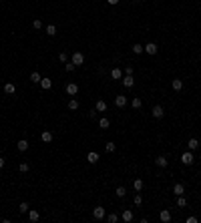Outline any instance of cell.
Returning <instances> with one entry per match:
<instances>
[{
	"label": "cell",
	"instance_id": "obj_39",
	"mask_svg": "<svg viewBox=\"0 0 201 223\" xmlns=\"http://www.w3.org/2000/svg\"><path fill=\"white\" fill-rule=\"evenodd\" d=\"M58 60H60V63H67V60H68L67 52H60V54H58Z\"/></svg>",
	"mask_w": 201,
	"mask_h": 223
},
{
	"label": "cell",
	"instance_id": "obj_16",
	"mask_svg": "<svg viewBox=\"0 0 201 223\" xmlns=\"http://www.w3.org/2000/svg\"><path fill=\"white\" fill-rule=\"evenodd\" d=\"M173 193H175V195H183V193H185V187H183L181 183H175V185H173Z\"/></svg>",
	"mask_w": 201,
	"mask_h": 223
},
{
	"label": "cell",
	"instance_id": "obj_35",
	"mask_svg": "<svg viewBox=\"0 0 201 223\" xmlns=\"http://www.w3.org/2000/svg\"><path fill=\"white\" fill-rule=\"evenodd\" d=\"M133 201H135V205H137V207H139V205L143 203V197H141V193H139V191H137V195H135V199H133Z\"/></svg>",
	"mask_w": 201,
	"mask_h": 223
},
{
	"label": "cell",
	"instance_id": "obj_2",
	"mask_svg": "<svg viewBox=\"0 0 201 223\" xmlns=\"http://www.w3.org/2000/svg\"><path fill=\"white\" fill-rule=\"evenodd\" d=\"M71 63L75 64V67H81V64L85 63V54H82V52H79V50H77V52L72 54V60H71Z\"/></svg>",
	"mask_w": 201,
	"mask_h": 223
},
{
	"label": "cell",
	"instance_id": "obj_11",
	"mask_svg": "<svg viewBox=\"0 0 201 223\" xmlns=\"http://www.w3.org/2000/svg\"><path fill=\"white\" fill-rule=\"evenodd\" d=\"M121 219H123L125 223H131V221H133V211H131V209H125L123 215H121Z\"/></svg>",
	"mask_w": 201,
	"mask_h": 223
},
{
	"label": "cell",
	"instance_id": "obj_18",
	"mask_svg": "<svg viewBox=\"0 0 201 223\" xmlns=\"http://www.w3.org/2000/svg\"><path fill=\"white\" fill-rule=\"evenodd\" d=\"M95 109H97L99 113H105V111H107V103H105V101H97Z\"/></svg>",
	"mask_w": 201,
	"mask_h": 223
},
{
	"label": "cell",
	"instance_id": "obj_6",
	"mask_svg": "<svg viewBox=\"0 0 201 223\" xmlns=\"http://www.w3.org/2000/svg\"><path fill=\"white\" fill-rule=\"evenodd\" d=\"M155 165H157V167H161V169H165V167L169 165V161H167V157H165V155H159L157 159H155Z\"/></svg>",
	"mask_w": 201,
	"mask_h": 223
},
{
	"label": "cell",
	"instance_id": "obj_26",
	"mask_svg": "<svg viewBox=\"0 0 201 223\" xmlns=\"http://www.w3.org/2000/svg\"><path fill=\"white\" fill-rule=\"evenodd\" d=\"M44 30H46V34H48V36H54V34H57V26H54V24H48Z\"/></svg>",
	"mask_w": 201,
	"mask_h": 223
},
{
	"label": "cell",
	"instance_id": "obj_38",
	"mask_svg": "<svg viewBox=\"0 0 201 223\" xmlns=\"http://www.w3.org/2000/svg\"><path fill=\"white\" fill-rule=\"evenodd\" d=\"M32 28H36V30H40V28H42V22H40V20H38V18H36V20H32Z\"/></svg>",
	"mask_w": 201,
	"mask_h": 223
},
{
	"label": "cell",
	"instance_id": "obj_37",
	"mask_svg": "<svg viewBox=\"0 0 201 223\" xmlns=\"http://www.w3.org/2000/svg\"><path fill=\"white\" fill-rule=\"evenodd\" d=\"M133 52L135 54H141V52H145V50H143V46H141V44H133Z\"/></svg>",
	"mask_w": 201,
	"mask_h": 223
},
{
	"label": "cell",
	"instance_id": "obj_15",
	"mask_svg": "<svg viewBox=\"0 0 201 223\" xmlns=\"http://www.w3.org/2000/svg\"><path fill=\"white\" fill-rule=\"evenodd\" d=\"M28 219H30V221H38V219H40V213L36 211V209H28Z\"/></svg>",
	"mask_w": 201,
	"mask_h": 223
},
{
	"label": "cell",
	"instance_id": "obj_14",
	"mask_svg": "<svg viewBox=\"0 0 201 223\" xmlns=\"http://www.w3.org/2000/svg\"><path fill=\"white\" fill-rule=\"evenodd\" d=\"M171 87H173V91H181V88H183V81H181V78H173V83H171Z\"/></svg>",
	"mask_w": 201,
	"mask_h": 223
},
{
	"label": "cell",
	"instance_id": "obj_29",
	"mask_svg": "<svg viewBox=\"0 0 201 223\" xmlns=\"http://www.w3.org/2000/svg\"><path fill=\"white\" fill-rule=\"evenodd\" d=\"M107 221H109V223H117V221H119V215H117V213H109V215H107Z\"/></svg>",
	"mask_w": 201,
	"mask_h": 223
},
{
	"label": "cell",
	"instance_id": "obj_22",
	"mask_svg": "<svg viewBox=\"0 0 201 223\" xmlns=\"http://www.w3.org/2000/svg\"><path fill=\"white\" fill-rule=\"evenodd\" d=\"M40 87H42L44 91H48V88L53 87V81H50V78H42V81H40Z\"/></svg>",
	"mask_w": 201,
	"mask_h": 223
},
{
	"label": "cell",
	"instance_id": "obj_46",
	"mask_svg": "<svg viewBox=\"0 0 201 223\" xmlns=\"http://www.w3.org/2000/svg\"><path fill=\"white\" fill-rule=\"evenodd\" d=\"M199 167H201V163H199Z\"/></svg>",
	"mask_w": 201,
	"mask_h": 223
},
{
	"label": "cell",
	"instance_id": "obj_30",
	"mask_svg": "<svg viewBox=\"0 0 201 223\" xmlns=\"http://www.w3.org/2000/svg\"><path fill=\"white\" fill-rule=\"evenodd\" d=\"M28 169H30L28 163H20V165H18V171H20V173H28Z\"/></svg>",
	"mask_w": 201,
	"mask_h": 223
},
{
	"label": "cell",
	"instance_id": "obj_10",
	"mask_svg": "<svg viewBox=\"0 0 201 223\" xmlns=\"http://www.w3.org/2000/svg\"><path fill=\"white\" fill-rule=\"evenodd\" d=\"M187 149H189V151H197V149H199V141H197L195 137L189 139V141H187Z\"/></svg>",
	"mask_w": 201,
	"mask_h": 223
},
{
	"label": "cell",
	"instance_id": "obj_23",
	"mask_svg": "<svg viewBox=\"0 0 201 223\" xmlns=\"http://www.w3.org/2000/svg\"><path fill=\"white\" fill-rule=\"evenodd\" d=\"M40 139H42L44 143H50V141H53V133H50V131H44L42 135H40Z\"/></svg>",
	"mask_w": 201,
	"mask_h": 223
},
{
	"label": "cell",
	"instance_id": "obj_17",
	"mask_svg": "<svg viewBox=\"0 0 201 223\" xmlns=\"http://www.w3.org/2000/svg\"><path fill=\"white\" fill-rule=\"evenodd\" d=\"M109 127H111V121L105 119V117H100L99 119V129H109Z\"/></svg>",
	"mask_w": 201,
	"mask_h": 223
},
{
	"label": "cell",
	"instance_id": "obj_41",
	"mask_svg": "<svg viewBox=\"0 0 201 223\" xmlns=\"http://www.w3.org/2000/svg\"><path fill=\"white\" fill-rule=\"evenodd\" d=\"M97 113H99V111H97V109H93V111L89 113V117H91V119H95V117H97Z\"/></svg>",
	"mask_w": 201,
	"mask_h": 223
},
{
	"label": "cell",
	"instance_id": "obj_40",
	"mask_svg": "<svg viewBox=\"0 0 201 223\" xmlns=\"http://www.w3.org/2000/svg\"><path fill=\"white\" fill-rule=\"evenodd\" d=\"M125 74H133V67H125Z\"/></svg>",
	"mask_w": 201,
	"mask_h": 223
},
{
	"label": "cell",
	"instance_id": "obj_44",
	"mask_svg": "<svg viewBox=\"0 0 201 223\" xmlns=\"http://www.w3.org/2000/svg\"><path fill=\"white\" fill-rule=\"evenodd\" d=\"M2 167H4V159H2V157H0V169H2Z\"/></svg>",
	"mask_w": 201,
	"mask_h": 223
},
{
	"label": "cell",
	"instance_id": "obj_42",
	"mask_svg": "<svg viewBox=\"0 0 201 223\" xmlns=\"http://www.w3.org/2000/svg\"><path fill=\"white\" fill-rule=\"evenodd\" d=\"M197 221V217H193V215H191V217H187V223H195Z\"/></svg>",
	"mask_w": 201,
	"mask_h": 223
},
{
	"label": "cell",
	"instance_id": "obj_25",
	"mask_svg": "<svg viewBox=\"0 0 201 223\" xmlns=\"http://www.w3.org/2000/svg\"><path fill=\"white\" fill-rule=\"evenodd\" d=\"M133 189L135 191H143V181H141V179H135L133 181Z\"/></svg>",
	"mask_w": 201,
	"mask_h": 223
},
{
	"label": "cell",
	"instance_id": "obj_43",
	"mask_svg": "<svg viewBox=\"0 0 201 223\" xmlns=\"http://www.w3.org/2000/svg\"><path fill=\"white\" fill-rule=\"evenodd\" d=\"M107 2H109L111 6H115V4H119V0H107Z\"/></svg>",
	"mask_w": 201,
	"mask_h": 223
},
{
	"label": "cell",
	"instance_id": "obj_8",
	"mask_svg": "<svg viewBox=\"0 0 201 223\" xmlns=\"http://www.w3.org/2000/svg\"><path fill=\"white\" fill-rule=\"evenodd\" d=\"M64 88H67V95H71V97H75L79 92V85H75V83H68Z\"/></svg>",
	"mask_w": 201,
	"mask_h": 223
},
{
	"label": "cell",
	"instance_id": "obj_34",
	"mask_svg": "<svg viewBox=\"0 0 201 223\" xmlns=\"http://www.w3.org/2000/svg\"><path fill=\"white\" fill-rule=\"evenodd\" d=\"M75 68H77V67H75V64H72V63H68V60H67V63H64V70H67V73H72Z\"/></svg>",
	"mask_w": 201,
	"mask_h": 223
},
{
	"label": "cell",
	"instance_id": "obj_24",
	"mask_svg": "<svg viewBox=\"0 0 201 223\" xmlns=\"http://www.w3.org/2000/svg\"><path fill=\"white\" fill-rule=\"evenodd\" d=\"M16 147H18V151H26V149H28V141H26V139H20Z\"/></svg>",
	"mask_w": 201,
	"mask_h": 223
},
{
	"label": "cell",
	"instance_id": "obj_36",
	"mask_svg": "<svg viewBox=\"0 0 201 223\" xmlns=\"http://www.w3.org/2000/svg\"><path fill=\"white\" fill-rule=\"evenodd\" d=\"M18 209H20V213H28V203H26V201H22Z\"/></svg>",
	"mask_w": 201,
	"mask_h": 223
},
{
	"label": "cell",
	"instance_id": "obj_4",
	"mask_svg": "<svg viewBox=\"0 0 201 223\" xmlns=\"http://www.w3.org/2000/svg\"><path fill=\"white\" fill-rule=\"evenodd\" d=\"M115 107L117 109H125L127 107V97H125V95H117L115 97Z\"/></svg>",
	"mask_w": 201,
	"mask_h": 223
},
{
	"label": "cell",
	"instance_id": "obj_21",
	"mask_svg": "<svg viewBox=\"0 0 201 223\" xmlns=\"http://www.w3.org/2000/svg\"><path fill=\"white\" fill-rule=\"evenodd\" d=\"M111 77H113V78H117V81H119V78L123 77V70H121L119 67H117V68H113V70H111Z\"/></svg>",
	"mask_w": 201,
	"mask_h": 223
},
{
	"label": "cell",
	"instance_id": "obj_19",
	"mask_svg": "<svg viewBox=\"0 0 201 223\" xmlns=\"http://www.w3.org/2000/svg\"><path fill=\"white\" fill-rule=\"evenodd\" d=\"M14 91H16V87L12 83H6L4 85V92H6V95H14Z\"/></svg>",
	"mask_w": 201,
	"mask_h": 223
},
{
	"label": "cell",
	"instance_id": "obj_12",
	"mask_svg": "<svg viewBox=\"0 0 201 223\" xmlns=\"http://www.w3.org/2000/svg\"><path fill=\"white\" fill-rule=\"evenodd\" d=\"M123 85L127 88H133V85H135V81H133V74H125V78H123Z\"/></svg>",
	"mask_w": 201,
	"mask_h": 223
},
{
	"label": "cell",
	"instance_id": "obj_1",
	"mask_svg": "<svg viewBox=\"0 0 201 223\" xmlns=\"http://www.w3.org/2000/svg\"><path fill=\"white\" fill-rule=\"evenodd\" d=\"M193 151H185V153H183L181 155V163L183 165H193Z\"/></svg>",
	"mask_w": 201,
	"mask_h": 223
},
{
	"label": "cell",
	"instance_id": "obj_33",
	"mask_svg": "<svg viewBox=\"0 0 201 223\" xmlns=\"http://www.w3.org/2000/svg\"><path fill=\"white\" fill-rule=\"evenodd\" d=\"M141 107H143V101L135 97V99H133V109H141Z\"/></svg>",
	"mask_w": 201,
	"mask_h": 223
},
{
	"label": "cell",
	"instance_id": "obj_31",
	"mask_svg": "<svg viewBox=\"0 0 201 223\" xmlns=\"http://www.w3.org/2000/svg\"><path fill=\"white\" fill-rule=\"evenodd\" d=\"M125 195H127V189H125V187H117V197L123 199Z\"/></svg>",
	"mask_w": 201,
	"mask_h": 223
},
{
	"label": "cell",
	"instance_id": "obj_45",
	"mask_svg": "<svg viewBox=\"0 0 201 223\" xmlns=\"http://www.w3.org/2000/svg\"><path fill=\"white\" fill-rule=\"evenodd\" d=\"M133 2H139V0H133Z\"/></svg>",
	"mask_w": 201,
	"mask_h": 223
},
{
	"label": "cell",
	"instance_id": "obj_9",
	"mask_svg": "<svg viewBox=\"0 0 201 223\" xmlns=\"http://www.w3.org/2000/svg\"><path fill=\"white\" fill-rule=\"evenodd\" d=\"M159 219H161L163 223H169L171 221V211H169V209H163L161 213H159Z\"/></svg>",
	"mask_w": 201,
	"mask_h": 223
},
{
	"label": "cell",
	"instance_id": "obj_32",
	"mask_svg": "<svg viewBox=\"0 0 201 223\" xmlns=\"http://www.w3.org/2000/svg\"><path fill=\"white\" fill-rule=\"evenodd\" d=\"M30 81H32V83H40V81H42V77H40L38 73H32V74H30Z\"/></svg>",
	"mask_w": 201,
	"mask_h": 223
},
{
	"label": "cell",
	"instance_id": "obj_5",
	"mask_svg": "<svg viewBox=\"0 0 201 223\" xmlns=\"http://www.w3.org/2000/svg\"><path fill=\"white\" fill-rule=\"evenodd\" d=\"M151 115H153L155 119H163V117H165V109H163L161 105H155L153 111H151Z\"/></svg>",
	"mask_w": 201,
	"mask_h": 223
},
{
	"label": "cell",
	"instance_id": "obj_3",
	"mask_svg": "<svg viewBox=\"0 0 201 223\" xmlns=\"http://www.w3.org/2000/svg\"><path fill=\"white\" fill-rule=\"evenodd\" d=\"M143 50H145L147 54H157V52H159V46H157L155 42H147V44L143 46Z\"/></svg>",
	"mask_w": 201,
	"mask_h": 223
},
{
	"label": "cell",
	"instance_id": "obj_20",
	"mask_svg": "<svg viewBox=\"0 0 201 223\" xmlns=\"http://www.w3.org/2000/svg\"><path fill=\"white\" fill-rule=\"evenodd\" d=\"M177 207H179V209L187 207V199L183 197V195H177Z\"/></svg>",
	"mask_w": 201,
	"mask_h": 223
},
{
	"label": "cell",
	"instance_id": "obj_27",
	"mask_svg": "<svg viewBox=\"0 0 201 223\" xmlns=\"http://www.w3.org/2000/svg\"><path fill=\"white\" fill-rule=\"evenodd\" d=\"M68 109H71V111H77L79 109V101L77 99H71V101H68Z\"/></svg>",
	"mask_w": 201,
	"mask_h": 223
},
{
	"label": "cell",
	"instance_id": "obj_28",
	"mask_svg": "<svg viewBox=\"0 0 201 223\" xmlns=\"http://www.w3.org/2000/svg\"><path fill=\"white\" fill-rule=\"evenodd\" d=\"M105 149H107V153H115L117 145H115V143H113V141H109V143H107V145H105Z\"/></svg>",
	"mask_w": 201,
	"mask_h": 223
},
{
	"label": "cell",
	"instance_id": "obj_13",
	"mask_svg": "<svg viewBox=\"0 0 201 223\" xmlns=\"http://www.w3.org/2000/svg\"><path fill=\"white\" fill-rule=\"evenodd\" d=\"M86 161H89L91 165H95L97 161H99V153H95V151H91V153L86 155Z\"/></svg>",
	"mask_w": 201,
	"mask_h": 223
},
{
	"label": "cell",
	"instance_id": "obj_7",
	"mask_svg": "<svg viewBox=\"0 0 201 223\" xmlns=\"http://www.w3.org/2000/svg\"><path fill=\"white\" fill-rule=\"evenodd\" d=\"M105 215H107V211H105L103 207H100V205H99V207H95V209H93V217H95V219H103Z\"/></svg>",
	"mask_w": 201,
	"mask_h": 223
}]
</instances>
